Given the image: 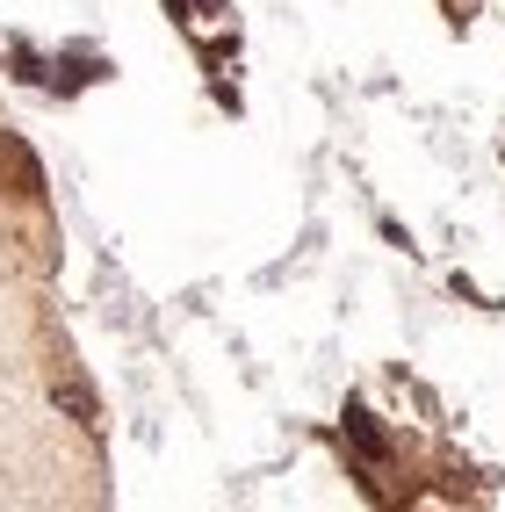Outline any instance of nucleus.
<instances>
[{
	"mask_svg": "<svg viewBox=\"0 0 505 512\" xmlns=\"http://www.w3.org/2000/svg\"><path fill=\"white\" fill-rule=\"evenodd\" d=\"M0 512H116L109 404L58 311V217L0 130Z\"/></svg>",
	"mask_w": 505,
	"mask_h": 512,
	"instance_id": "1",
	"label": "nucleus"
}]
</instances>
